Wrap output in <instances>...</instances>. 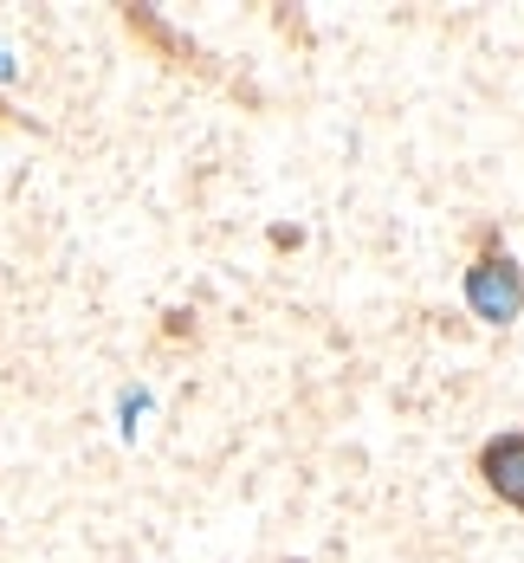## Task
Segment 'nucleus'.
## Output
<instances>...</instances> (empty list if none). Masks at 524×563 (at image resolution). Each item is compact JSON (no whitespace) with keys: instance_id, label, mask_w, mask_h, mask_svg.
Segmentation results:
<instances>
[{"instance_id":"nucleus-1","label":"nucleus","mask_w":524,"mask_h":563,"mask_svg":"<svg viewBox=\"0 0 524 563\" xmlns=\"http://www.w3.org/2000/svg\"><path fill=\"white\" fill-rule=\"evenodd\" d=\"M466 298H472V311H479V318H492V324L519 318V305H524L519 266H512V260H479V266L466 273Z\"/></svg>"},{"instance_id":"nucleus-2","label":"nucleus","mask_w":524,"mask_h":563,"mask_svg":"<svg viewBox=\"0 0 524 563\" xmlns=\"http://www.w3.org/2000/svg\"><path fill=\"white\" fill-rule=\"evenodd\" d=\"M479 473L486 486L505 499V506H524V434H499L479 448Z\"/></svg>"}]
</instances>
